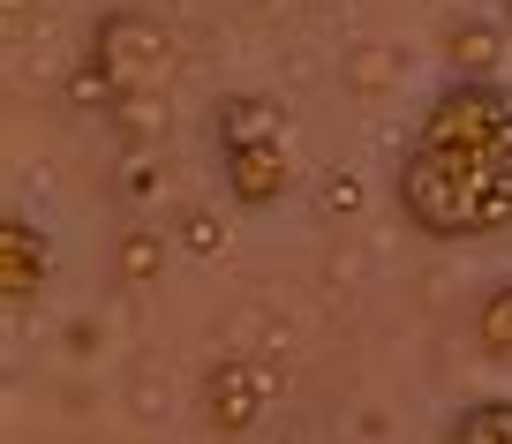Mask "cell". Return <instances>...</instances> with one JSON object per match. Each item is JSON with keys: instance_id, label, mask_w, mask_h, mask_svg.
I'll list each match as a JSON object with an SVG mask.
<instances>
[{"instance_id": "obj_12", "label": "cell", "mask_w": 512, "mask_h": 444, "mask_svg": "<svg viewBox=\"0 0 512 444\" xmlns=\"http://www.w3.org/2000/svg\"><path fill=\"white\" fill-rule=\"evenodd\" d=\"M68 98H76V106H83V113H91V106H98V113H113V106H128V98H121V83H113V76H106V68H98V61H91V53H83V61H76V76H68Z\"/></svg>"}, {"instance_id": "obj_2", "label": "cell", "mask_w": 512, "mask_h": 444, "mask_svg": "<svg viewBox=\"0 0 512 444\" xmlns=\"http://www.w3.org/2000/svg\"><path fill=\"white\" fill-rule=\"evenodd\" d=\"M407 151H445V159L512 166V91H505V83H445V91L422 106Z\"/></svg>"}, {"instance_id": "obj_13", "label": "cell", "mask_w": 512, "mask_h": 444, "mask_svg": "<svg viewBox=\"0 0 512 444\" xmlns=\"http://www.w3.org/2000/svg\"><path fill=\"white\" fill-rule=\"evenodd\" d=\"M181 234H189V249H196V256H211V249H219V226H211L204 211H189V219H181Z\"/></svg>"}, {"instance_id": "obj_4", "label": "cell", "mask_w": 512, "mask_h": 444, "mask_svg": "<svg viewBox=\"0 0 512 444\" xmlns=\"http://www.w3.org/2000/svg\"><path fill=\"white\" fill-rule=\"evenodd\" d=\"M196 399H204L211 437H249L279 399V369L264 362V354H219V362L204 369V392Z\"/></svg>"}, {"instance_id": "obj_6", "label": "cell", "mask_w": 512, "mask_h": 444, "mask_svg": "<svg viewBox=\"0 0 512 444\" xmlns=\"http://www.w3.org/2000/svg\"><path fill=\"white\" fill-rule=\"evenodd\" d=\"M219 166H226V189H234L241 211H272L294 189L287 143H241V151H219Z\"/></svg>"}, {"instance_id": "obj_8", "label": "cell", "mask_w": 512, "mask_h": 444, "mask_svg": "<svg viewBox=\"0 0 512 444\" xmlns=\"http://www.w3.org/2000/svg\"><path fill=\"white\" fill-rule=\"evenodd\" d=\"M497 61H505V31H497V23L467 16V23H452V31H445L452 83H497Z\"/></svg>"}, {"instance_id": "obj_11", "label": "cell", "mask_w": 512, "mask_h": 444, "mask_svg": "<svg viewBox=\"0 0 512 444\" xmlns=\"http://www.w3.org/2000/svg\"><path fill=\"white\" fill-rule=\"evenodd\" d=\"M113 271H121V286H144L166 271V234L159 226H136V234H121V256H113Z\"/></svg>"}, {"instance_id": "obj_9", "label": "cell", "mask_w": 512, "mask_h": 444, "mask_svg": "<svg viewBox=\"0 0 512 444\" xmlns=\"http://www.w3.org/2000/svg\"><path fill=\"white\" fill-rule=\"evenodd\" d=\"M437 444H512V399H467Z\"/></svg>"}, {"instance_id": "obj_7", "label": "cell", "mask_w": 512, "mask_h": 444, "mask_svg": "<svg viewBox=\"0 0 512 444\" xmlns=\"http://www.w3.org/2000/svg\"><path fill=\"white\" fill-rule=\"evenodd\" d=\"M279 98L272 91H226L219 106H211V136H219V151H241V143H279Z\"/></svg>"}, {"instance_id": "obj_5", "label": "cell", "mask_w": 512, "mask_h": 444, "mask_svg": "<svg viewBox=\"0 0 512 444\" xmlns=\"http://www.w3.org/2000/svg\"><path fill=\"white\" fill-rule=\"evenodd\" d=\"M46 279H53V234L31 211H8V219H0V294H8V302H31Z\"/></svg>"}, {"instance_id": "obj_3", "label": "cell", "mask_w": 512, "mask_h": 444, "mask_svg": "<svg viewBox=\"0 0 512 444\" xmlns=\"http://www.w3.org/2000/svg\"><path fill=\"white\" fill-rule=\"evenodd\" d=\"M91 61L121 83V98H151L174 76L181 53H174V31H166L159 16H144V8H106V16L91 23Z\"/></svg>"}, {"instance_id": "obj_10", "label": "cell", "mask_w": 512, "mask_h": 444, "mask_svg": "<svg viewBox=\"0 0 512 444\" xmlns=\"http://www.w3.org/2000/svg\"><path fill=\"white\" fill-rule=\"evenodd\" d=\"M475 347L482 362H512V279H497L475 302Z\"/></svg>"}, {"instance_id": "obj_1", "label": "cell", "mask_w": 512, "mask_h": 444, "mask_svg": "<svg viewBox=\"0 0 512 444\" xmlns=\"http://www.w3.org/2000/svg\"><path fill=\"white\" fill-rule=\"evenodd\" d=\"M400 219L430 241H482L512 226V166L490 159H445V151H407L400 174Z\"/></svg>"}, {"instance_id": "obj_14", "label": "cell", "mask_w": 512, "mask_h": 444, "mask_svg": "<svg viewBox=\"0 0 512 444\" xmlns=\"http://www.w3.org/2000/svg\"><path fill=\"white\" fill-rule=\"evenodd\" d=\"M505 23H512V0H505Z\"/></svg>"}]
</instances>
